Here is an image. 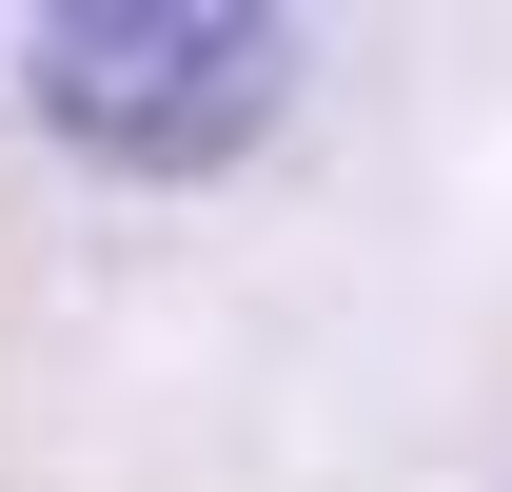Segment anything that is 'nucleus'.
<instances>
[{"label":"nucleus","instance_id":"f257e3e1","mask_svg":"<svg viewBox=\"0 0 512 492\" xmlns=\"http://www.w3.org/2000/svg\"><path fill=\"white\" fill-rule=\"evenodd\" d=\"M296 99V40L237 20V0H79L40 20V119L119 178H217L256 119Z\"/></svg>","mask_w":512,"mask_h":492}]
</instances>
